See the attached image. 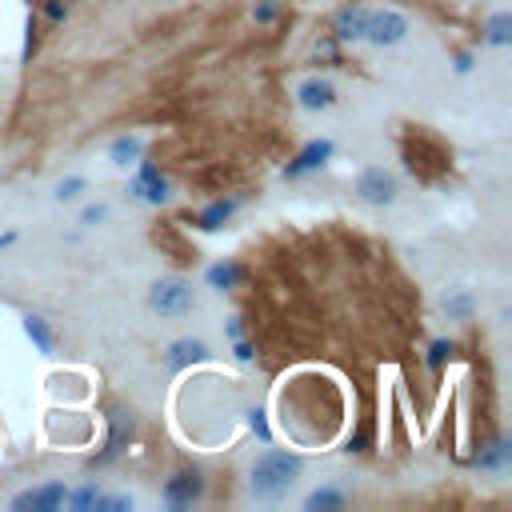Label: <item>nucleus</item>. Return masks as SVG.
<instances>
[{"mask_svg": "<svg viewBox=\"0 0 512 512\" xmlns=\"http://www.w3.org/2000/svg\"><path fill=\"white\" fill-rule=\"evenodd\" d=\"M132 508H136V500H132V496H104V492H100L92 512H132Z\"/></svg>", "mask_w": 512, "mask_h": 512, "instance_id": "25", "label": "nucleus"}, {"mask_svg": "<svg viewBox=\"0 0 512 512\" xmlns=\"http://www.w3.org/2000/svg\"><path fill=\"white\" fill-rule=\"evenodd\" d=\"M332 156H336V144H332V140H324V136H320V140H308V144H304V148L284 164V180L312 176V172H320Z\"/></svg>", "mask_w": 512, "mask_h": 512, "instance_id": "7", "label": "nucleus"}, {"mask_svg": "<svg viewBox=\"0 0 512 512\" xmlns=\"http://www.w3.org/2000/svg\"><path fill=\"white\" fill-rule=\"evenodd\" d=\"M472 64H476V56H472V52H456V72H460V76H468V72H472Z\"/></svg>", "mask_w": 512, "mask_h": 512, "instance_id": "32", "label": "nucleus"}, {"mask_svg": "<svg viewBox=\"0 0 512 512\" xmlns=\"http://www.w3.org/2000/svg\"><path fill=\"white\" fill-rule=\"evenodd\" d=\"M96 496H100V488L96 484H84V488H68V508H76V512H92L96 508Z\"/></svg>", "mask_w": 512, "mask_h": 512, "instance_id": "23", "label": "nucleus"}, {"mask_svg": "<svg viewBox=\"0 0 512 512\" xmlns=\"http://www.w3.org/2000/svg\"><path fill=\"white\" fill-rule=\"evenodd\" d=\"M204 496V476H200V468H180L176 476H168L164 480V492H160V500L168 504V508H192L196 500Z\"/></svg>", "mask_w": 512, "mask_h": 512, "instance_id": "6", "label": "nucleus"}, {"mask_svg": "<svg viewBox=\"0 0 512 512\" xmlns=\"http://www.w3.org/2000/svg\"><path fill=\"white\" fill-rule=\"evenodd\" d=\"M132 436H136V420H132V412H124V408H112L108 412V436H104V444H100V452H92V468H104V464H112L128 444H132Z\"/></svg>", "mask_w": 512, "mask_h": 512, "instance_id": "3", "label": "nucleus"}, {"mask_svg": "<svg viewBox=\"0 0 512 512\" xmlns=\"http://www.w3.org/2000/svg\"><path fill=\"white\" fill-rule=\"evenodd\" d=\"M276 16H280V4H276V0H260V4L252 8V20H256V24H272Z\"/></svg>", "mask_w": 512, "mask_h": 512, "instance_id": "28", "label": "nucleus"}, {"mask_svg": "<svg viewBox=\"0 0 512 512\" xmlns=\"http://www.w3.org/2000/svg\"><path fill=\"white\" fill-rule=\"evenodd\" d=\"M248 428L260 436V444H272V428H268V412L264 408H252L248 412Z\"/></svg>", "mask_w": 512, "mask_h": 512, "instance_id": "26", "label": "nucleus"}, {"mask_svg": "<svg viewBox=\"0 0 512 512\" xmlns=\"http://www.w3.org/2000/svg\"><path fill=\"white\" fill-rule=\"evenodd\" d=\"M28 4H36V0H28Z\"/></svg>", "mask_w": 512, "mask_h": 512, "instance_id": "36", "label": "nucleus"}, {"mask_svg": "<svg viewBox=\"0 0 512 512\" xmlns=\"http://www.w3.org/2000/svg\"><path fill=\"white\" fill-rule=\"evenodd\" d=\"M316 56H324L328 64H340V40H336V36H332V40H320V44H316Z\"/></svg>", "mask_w": 512, "mask_h": 512, "instance_id": "30", "label": "nucleus"}, {"mask_svg": "<svg viewBox=\"0 0 512 512\" xmlns=\"http://www.w3.org/2000/svg\"><path fill=\"white\" fill-rule=\"evenodd\" d=\"M16 240H20V232H16V228H8V232H0V248H12Z\"/></svg>", "mask_w": 512, "mask_h": 512, "instance_id": "35", "label": "nucleus"}, {"mask_svg": "<svg viewBox=\"0 0 512 512\" xmlns=\"http://www.w3.org/2000/svg\"><path fill=\"white\" fill-rule=\"evenodd\" d=\"M84 188H88V180H84V176H68V180H60V184H56V192H52V196H56L60 204H68V200H80V192H84Z\"/></svg>", "mask_w": 512, "mask_h": 512, "instance_id": "24", "label": "nucleus"}, {"mask_svg": "<svg viewBox=\"0 0 512 512\" xmlns=\"http://www.w3.org/2000/svg\"><path fill=\"white\" fill-rule=\"evenodd\" d=\"M128 196L140 200V204L160 208V204H168L172 188H168V180L160 176V168H156L152 160H136V176L128 180Z\"/></svg>", "mask_w": 512, "mask_h": 512, "instance_id": "4", "label": "nucleus"}, {"mask_svg": "<svg viewBox=\"0 0 512 512\" xmlns=\"http://www.w3.org/2000/svg\"><path fill=\"white\" fill-rule=\"evenodd\" d=\"M484 40L492 48H508L512 44V16L508 12H492L488 24H484Z\"/></svg>", "mask_w": 512, "mask_h": 512, "instance_id": "19", "label": "nucleus"}, {"mask_svg": "<svg viewBox=\"0 0 512 512\" xmlns=\"http://www.w3.org/2000/svg\"><path fill=\"white\" fill-rule=\"evenodd\" d=\"M344 452H368V432H356L352 440H348V448Z\"/></svg>", "mask_w": 512, "mask_h": 512, "instance_id": "33", "label": "nucleus"}, {"mask_svg": "<svg viewBox=\"0 0 512 512\" xmlns=\"http://www.w3.org/2000/svg\"><path fill=\"white\" fill-rule=\"evenodd\" d=\"M300 472H304V456L300 452L268 448V452L256 456V464L248 472V492L260 504H280L292 492V484L300 480Z\"/></svg>", "mask_w": 512, "mask_h": 512, "instance_id": "1", "label": "nucleus"}, {"mask_svg": "<svg viewBox=\"0 0 512 512\" xmlns=\"http://www.w3.org/2000/svg\"><path fill=\"white\" fill-rule=\"evenodd\" d=\"M296 100H300L304 112H324V108L336 104V84L324 80V76H308V80L296 88Z\"/></svg>", "mask_w": 512, "mask_h": 512, "instance_id": "11", "label": "nucleus"}, {"mask_svg": "<svg viewBox=\"0 0 512 512\" xmlns=\"http://www.w3.org/2000/svg\"><path fill=\"white\" fill-rule=\"evenodd\" d=\"M148 308L156 316H184L196 308V288L192 280L184 276H160L152 288H148Z\"/></svg>", "mask_w": 512, "mask_h": 512, "instance_id": "2", "label": "nucleus"}, {"mask_svg": "<svg viewBox=\"0 0 512 512\" xmlns=\"http://www.w3.org/2000/svg\"><path fill=\"white\" fill-rule=\"evenodd\" d=\"M64 500H68V488L60 484V480H48V484H40V488H28V492H16L12 496V508L16 512H56V508H64Z\"/></svg>", "mask_w": 512, "mask_h": 512, "instance_id": "9", "label": "nucleus"}, {"mask_svg": "<svg viewBox=\"0 0 512 512\" xmlns=\"http://www.w3.org/2000/svg\"><path fill=\"white\" fill-rule=\"evenodd\" d=\"M224 332H228L232 340H236V336H244V324H240V316H232V320L224 324Z\"/></svg>", "mask_w": 512, "mask_h": 512, "instance_id": "34", "label": "nucleus"}, {"mask_svg": "<svg viewBox=\"0 0 512 512\" xmlns=\"http://www.w3.org/2000/svg\"><path fill=\"white\" fill-rule=\"evenodd\" d=\"M352 188H356V196H360L364 204H380V208H384V204L396 200V176L384 172V168H376V164H372V168H360V176H356Z\"/></svg>", "mask_w": 512, "mask_h": 512, "instance_id": "8", "label": "nucleus"}, {"mask_svg": "<svg viewBox=\"0 0 512 512\" xmlns=\"http://www.w3.org/2000/svg\"><path fill=\"white\" fill-rule=\"evenodd\" d=\"M208 344L204 340H196V336H180V340H172L168 344V352H164V364L172 368V372H184V368H196V364H208Z\"/></svg>", "mask_w": 512, "mask_h": 512, "instance_id": "10", "label": "nucleus"}, {"mask_svg": "<svg viewBox=\"0 0 512 512\" xmlns=\"http://www.w3.org/2000/svg\"><path fill=\"white\" fill-rule=\"evenodd\" d=\"M20 328H24V336L32 340V348H36V352H44V356H52V352H56V332H52V324H48L44 316L28 312V316H20Z\"/></svg>", "mask_w": 512, "mask_h": 512, "instance_id": "14", "label": "nucleus"}, {"mask_svg": "<svg viewBox=\"0 0 512 512\" xmlns=\"http://www.w3.org/2000/svg\"><path fill=\"white\" fill-rule=\"evenodd\" d=\"M144 156V136H136V132H124V136H116L112 144H108V160L116 164V168H128V164H136Z\"/></svg>", "mask_w": 512, "mask_h": 512, "instance_id": "16", "label": "nucleus"}, {"mask_svg": "<svg viewBox=\"0 0 512 512\" xmlns=\"http://www.w3.org/2000/svg\"><path fill=\"white\" fill-rule=\"evenodd\" d=\"M204 280H208V288H216V292H228V288H236L240 280H244V268L236 264V260H216V264H208V272H204Z\"/></svg>", "mask_w": 512, "mask_h": 512, "instance_id": "17", "label": "nucleus"}, {"mask_svg": "<svg viewBox=\"0 0 512 512\" xmlns=\"http://www.w3.org/2000/svg\"><path fill=\"white\" fill-rule=\"evenodd\" d=\"M444 312H448V320H472L476 316V296L468 292V288H452V292H444Z\"/></svg>", "mask_w": 512, "mask_h": 512, "instance_id": "18", "label": "nucleus"}, {"mask_svg": "<svg viewBox=\"0 0 512 512\" xmlns=\"http://www.w3.org/2000/svg\"><path fill=\"white\" fill-rule=\"evenodd\" d=\"M232 356H236L240 364H252V356H256V352H252V344H248L244 336H236V340H232Z\"/></svg>", "mask_w": 512, "mask_h": 512, "instance_id": "31", "label": "nucleus"}, {"mask_svg": "<svg viewBox=\"0 0 512 512\" xmlns=\"http://www.w3.org/2000/svg\"><path fill=\"white\" fill-rule=\"evenodd\" d=\"M344 504H348V496H344L340 488H316V492L304 496V508H308V512H336V508H344Z\"/></svg>", "mask_w": 512, "mask_h": 512, "instance_id": "20", "label": "nucleus"}, {"mask_svg": "<svg viewBox=\"0 0 512 512\" xmlns=\"http://www.w3.org/2000/svg\"><path fill=\"white\" fill-rule=\"evenodd\" d=\"M40 12H44V20H48V24H60V20L68 16V4H64V0H44V4H40Z\"/></svg>", "mask_w": 512, "mask_h": 512, "instance_id": "29", "label": "nucleus"}, {"mask_svg": "<svg viewBox=\"0 0 512 512\" xmlns=\"http://www.w3.org/2000/svg\"><path fill=\"white\" fill-rule=\"evenodd\" d=\"M364 24H368V8H364V4H348V8L336 12L332 36H336L340 44H356V40H364Z\"/></svg>", "mask_w": 512, "mask_h": 512, "instance_id": "12", "label": "nucleus"}, {"mask_svg": "<svg viewBox=\"0 0 512 512\" xmlns=\"http://www.w3.org/2000/svg\"><path fill=\"white\" fill-rule=\"evenodd\" d=\"M236 208H240V200H236V196H228V200H212V204L196 216V228H200V232H220V228L236 216Z\"/></svg>", "mask_w": 512, "mask_h": 512, "instance_id": "15", "label": "nucleus"}, {"mask_svg": "<svg viewBox=\"0 0 512 512\" xmlns=\"http://www.w3.org/2000/svg\"><path fill=\"white\" fill-rule=\"evenodd\" d=\"M108 220V204H84L80 208V224L84 228H96V224H104Z\"/></svg>", "mask_w": 512, "mask_h": 512, "instance_id": "27", "label": "nucleus"}, {"mask_svg": "<svg viewBox=\"0 0 512 512\" xmlns=\"http://www.w3.org/2000/svg\"><path fill=\"white\" fill-rule=\"evenodd\" d=\"M408 36V16L396 12V8H380V12H368V24H364V40L376 44V48H392Z\"/></svg>", "mask_w": 512, "mask_h": 512, "instance_id": "5", "label": "nucleus"}, {"mask_svg": "<svg viewBox=\"0 0 512 512\" xmlns=\"http://www.w3.org/2000/svg\"><path fill=\"white\" fill-rule=\"evenodd\" d=\"M36 48H40V20L28 12V20H24V48H20V64H32Z\"/></svg>", "mask_w": 512, "mask_h": 512, "instance_id": "22", "label": "nucleus"}, {"mask_svg": "<svg viewBox=\"0 0 512 512\" xmlns=\"http://www.w3.org/2000/svg\"><path fill=\"white\" fill-rule=\"evenodd\" d=\"M508 460H512V440L508 436H496L488 448H480L472 456V468H480V472H504Z\"/></svg>", "mask_w": 512, "mask_h": 512, "instance_id": "13", "label": "nucleus"}, {"mask_svg": "<svg viewBox=\"0 0 512 512\" xmlns=\"http://www.w3.org/2000/svg\"><path fill=\"white\" fill-rule=\"evenodd\" d=\"M452 352H456V340H448V336L432 340V344H428V356H424L428 372H444V364L452 360Z\"/></svg>", "mask_w": 512, "mask_h": 512, "instance_id": "21", "label": "nucleus"}]
</instances>
